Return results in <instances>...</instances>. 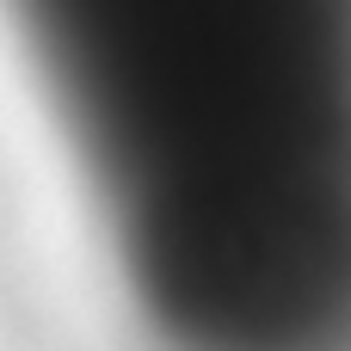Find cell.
<instances>
[{
  "label": "cell",
  "mask_w": 351,
  "mask_h": 351,
  "mask_svg": "<svg viewBox=\"0 0 351 351\" xmlns=\"http://www.w3.org/2000/svg\"><path fill=\"white\" fill-rule=\"evenodd\" d=\"M154 351H351V0H6Z\"/></svg>",
  "instance_id": "cell-1"
}]
</instances>
